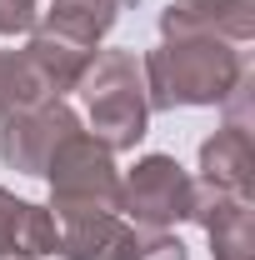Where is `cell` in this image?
Returning <instances> with one entry per match:
<instances>
[{
    "label": "cell",
    "mask_w": 255,
    "mask_h": 260,
    "mask_svg": "<svg viewBox=\"0 0 255 260\" xmlns=\"http://www.w3.org/2000/svg\"><path fill=\"white\" fill-rule=\"evenodd\" d=\"M190 195L195 180L175 155H145L120 180V215L135 230H170L175 220H190Z\"/></svg>",
    "instance_id": "4"
},
{
    "label": "cell",
    "mask_w": 255,
    "mask_h": 260,
    "mask_svg": "<svg viewBox=\"0 0 255 260\" xmlns=\"http://www.w3.org/2000/svg\"><path fill=\"white\" fill-rule=\"evenodd\" d=\"M190 220L210 235L215 260H255V210L250 195H230L215 185H195Z\"/></svg>",
    "instance_id": "6"
},
{
    "label": "cell",
    "mask_w": 255,
    "mask_h": 260,
    "mask_svg": "<svg viewBox=\"0 0 255 260\" xmlns=\"http://www.w3.org/2000/svg\"><path fill=\"white\" fill-rule=\"evenodd\" d=\"M40 100H55V95H50L45 75L30 65V55L25 50H0V120L30 110Z\"/></svg>",
    "instance_id": "13"
},
{
    "label": "cell",
    "mask_w": 255,
    "mask_h": 260,
    "mask_svg": "<svg viewBox=\"0 0 255 260\" xmlns=\"http://www.w3.org/2000/svg\"><path fill=\"white\" fill-rule=\"evenodd\" d=\"M120 10H125V0H55L40 25H55L85 45H100V35L120 20Z\"/></svg>",
    "instance_id": "12"
},
{
    "label": "cell",
    "mask_w": 255,
    "mask_h": 260,
    "mask_svg": "<svg viewBox=\"0 0 255 260\" xmlns=\"http://www.w3.org/2000/svg\"><path fill=\"white\" fill-rule=\"evenodd\" d=\"M145 75V100L150 110H175V105H220L235 80L245 75V55L230 40H165L140 60Z\"/></svg>",
    "instance_id": "1"
},
{
    "label": "cell",
    "mask_w": 255,
    "mask_h": 260,
    "mask_svg": "<svg viewBox=\"0 0 255 260\" xmlns=\"http://www.w3.org/2000/svg\"><path fill=\"white\" fill-rule=\"evenodd\" d=\"M200 170H205V185H215V190L250 195V185H255V140H250V130L220 125L200 145Z\"/></svg>",
    "instance_id": "11"
},
{
    "label": "cell",
    "mask_w": 255,
    "mask_h": 260,
    "mask_svg": "<svg viewBox=\"0 0 255 260\" xmlns=\"http://www.w3.org/2000/svg\"><path fill=\"white\" fill-rule=\"evenodd\" d=\"M20 255V260H40V255H60V225L55 210L15 200L10 190H0V260Z\"/></svg>",
    "instance_id": "9"
},
{
    "label": "cell",
    "mask_w": 255,
    "mask_h": 260,
    "mask_svg": "<svg viewBox=\"0 0 255 260\" xmlns=\"http://www.w3.org/2000/svg\"><path fill=\"white\" fill-rule=\"evenodd\" d=\"M50 180V210L75 215V210H115L120 215V170L115 150H105L90 130H75L45 165Z\"/></svg>",
    "instance_id": "3"
},
{
    "label": "cell",
    "mask_w": 255,
    "mask_h": 260,
    "mask_svg": "<svg viewBox=\"0 0 255 260\" xmlns=\"http://www.w3.org/2000/svg\"><path fill=\"white\" fill-rule=\"evenodd\" d=\"M35 25V0H0V35H25Z\"/></svg>",
    "instance_id": "16"
},
{
    "label": "cell",
    "mask_w": 255,
    "mask_h": 260,
    "mask_svg": "<svg viewBox=\"0 0 255 260\" xmlns=\"http://www.w3.org/2000/svg\"><path fill=\"white\" fill-rule=\"evenodd\" d=\"M25 55H30V65L45 75L50 95H60V90H75L80 70L95 60V45H85V40H75V35H65V30H55V25H40V20H35Z\"/></svg>",
    "instance_id": "10"
},
{
    "label": "cell",
    "mask_w": 255,
    "mask_h": 260,
    "mask_svg": "<svg viewBox=\"0 0 255 260\" xmlns=\"http://www.w3.org/2000/svg\"><path fill=\"white\" fill-rule=\"evenodd\" d=\"M120 260H190V255L170 230H135Z\"/></svg>",
    "instance_id": "14"
},
{
    "label": "cell",
    "mask_w": 255,
    "mask_h": 260,
    "mask_svg": "<svg viewBox=\"0 0 255 260\" xmlns=\"http://www.w3.org/2000/svg\"><path fill=\"white\" fill-rule=\"evenodd\" d=\"M0 125H5L0 130V160L10 165V170H25V175H45L50 155L80 130V120H75V110L55 95V100H40L30 110L0 120Z\"/></svg>",
    "instance_id": "5"
},
{
    "label": "cell",
    "mask_w": 255,
    "mask_h": 260,
    "mask_svg": "<svg viewBox=\"0 0 255 260\" xmlns=\"http://www.w3.org/2000/svg\"><path fill=\"white\" fill-rule=\"evenodd\" d=\"M75 90L90 110V135L105 150H135L150 125V100H145V75L130 50H95V60L80 70Z\"/></svg>",
    "instance_id": "2"
},
{
    "label": "cell",
    "mask_w": 255,
    "mask_h": 260,
    "mask_svg": "<svg viewBox=\"0 0 255 260\" xmlns=\"http://www.w3.org/2000/svg\"><path fill=\"white\" fill-rule=\"evenodd\" d=\"M160 35L165 40H230L245 45L255 35V0H170L160 10Z\"/></svg>",
    "instance_id": "7"
},
{
    "label": "cell",
    "mask_w": 255,
    "mask_h": 260,
    "mask_svg": "<svg viewBox=\"0 0 255 260\" xmlns=\"http://www.w3.org/2000/svg\"><path fill=\"white\" fill-rule=\"evenodd\" d=\"M250 90H255V75H250V65H245V75L235 80V90L220 100V105H225V125L250 130Z\"/></svg>",
    "instance_id": "15"
},
{
    "label": "cell",
    "mask_w": 255,
    "mask_h": 260,
    "mask_svg": "<svg viewBox=\"0 0 255 260\" xmlns=\"http://www.w3.org/2000/svg\"><path fill=\"white\" fill-rule=\"evenodd\" d=\"M55 225H60L65 260H120L135 235V225L115 210H75V215H55Z\"/></svg>",
    "instance_id": "8"
},
{
    "label": "cell",
    "mask_w": 255,
    "mask_h": 260,
    "mask_svg": "<svg viewBox=\"0 0 255 260\" xmlns=\"http://www.w3.org/2000/svg\"><path fill=\"white\" fill-rule=\"evenodd\" d=\"M5 260H20V255H5Z\"/></svg>",
    "instance_id": "17"
}]
</instances>
